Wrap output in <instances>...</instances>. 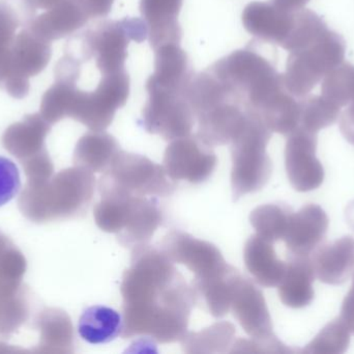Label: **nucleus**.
<instances>
[{"label": "nucleus", "instance_id": "f257e3e1", "mask_svg": "<svg viewBox=\"0 0 354 354\" xmlns=\"http://www.w3.org/2000/svg\"><path fill=\"white\" fill-rule=\"evenodd\" d=\"M120 292L122 338L145 337L168 344L180 342L187 335L198 297L161 249L149 245L132 249Z\"/></svg>", "mask_w": 354, "mask_h": 354}, {"label": "nucleus", "instance_id": "f03ea898", "mask_svg": "<svg viewBox=\"0 0 354 354\" xmlns=\"http://www.w3.org/2000/svg\"><path fill=\"white\" fill-rule=\"evenodd\" d=\"M101 195L95 210L97 226L115 234L120 245L129 249L149 245L163 222L157 199L118 193Z\"/></svg>", "mask_w": 354, "mask_h": 354}, {"label": "nucleus", "instance_id": "7ed1b4c3", "mask_svg": "<svg viewBox=\"0 0 354 354\" xmlns=\"http://www.w3.org/2000/svg\"><path fill=\"white\" fill-rule=\"evenodd\" d=\"M176 181L164 166L145 156L120 152L100 181L101 193H118L136 197H169Z\"/></svg>", "mask_w": 354, "mask_h": 354}, {"label": "nucleus", "instance_id": "20e7f679", "mask_svg": "<svg viewBox=\"0 0 354 354\" xmlns=\"http://www.w3.org/2000/svg\"><path fill=\"white\" fill-rule=\"evenodd\" d=\"M161 249L170 261L183 264L195 274L192 285L203 284L226 274L232 266L225 261L218 247L183 231L174 230L164 237Z\"/></svg>", "mask_w": 354, "mask_h": 354}, {"label": "nucleus", "instance_id": "39448f33", "mask_svg": "<svg viewBox=\"0 0 354 354\" xmlns=\"http://www.w3.org/2000/svg\"><path fill=\"white\" fill-rule=\"evenodd\" d=\"M268 139V133L257 131L233 145L231 187L234 201L260 191L270 181L272 163L266 151Z\"/></svg>", "mask_w": 354, "mask_h": 354}, {"label": "nucleus", "instance_id": "423d86ee", "mask_svg": "<svg viewBox=\"0 0 354 354\" xmlns=\"http://www.w3.org/2000/svg\"><path fill=\"white\" fill-rule=\"evenodd\" d=\"M295 89L299 96L310 93L330 71L342 64L345 44L334 31L326 30L317 41L297 50Z\"/></svg>", "mask_w": 354, "mask_h": 354}, {"label": "nucleus", "instance_id": "0eeeda50", "mask_svg": "<svg viewBox=\"0 0 354 354\" xmlns=\"http://www.w3.org/2000/svg\"><path fill=\"white\" fill-rule=\"evenodd\" d=\"M317 133L299 127L291 132L285 149V168L291 186L299 193L317 189L324 180V168L316 157Z\"/></svg>", "mask_w": 354, "mask_h": 354}, {"label": "nucleus", "instance_id": "6e6552de", "mask_svg": "<svg viewBox=\"0 0 354 354\" xmlns=\"http://www.w3.org/2000/svg\"><path fill=\"white\" fill-rule=\"evenodd\" d=\"M230 311L252 339L268 340L276 337L263 293L245 276H241L235 286Z\"/></svg>", "mask_w": 354, "mask_h": 354}, {"label": "nucleus", "instance_id": "1a4fd4ad", "mask_svg": "<svg viewBox=\"0 0 354 354\" xmlns=\"http://www.w3.org/2000/svg\"><path fill=\"white\" fill-rule=\"evenodd\" d=\"M218 159L214 152L193 141H177L166 150L164 170L174 181L199 184L207 180Z\"/></svg>", "mask_w": 354, "mask_h": 354}, {"label": "nucleus", "instance_id": "9d476101", "mask_svg": "<svg viewBox=\"0 0 354 354\" xmlns=\"http://www.w3.org/2000/svg\"><path fill=\"white\" fill-rule=\"evenodd\" d=\"M328 229L326 211L315 204H309L290 214L283 240L291 256L310 257L324 242Z\"/></svg>", "mask_w": 354, "mask_h": 354}, {"label": "nucleus", "instance_id": "9b49d317", "mask_svg": "<svg viewBox=\"0 0 354 354\" xmlns=\"http://www.w3.org/2000/svg\"><path fill=\"white\" fill-rule=\"evenodd\" d=\"M311 262L320 282L333 286L344 284L353 274L354 239L345 236L320 245L312 254Z\"/></svg>", "mask_w": 354, "mask_h": 354}, {"label": "nucleus", "instance_id": "f8f14e48", "mask_svg": "<svg viewBox=\"0 0 354 354\" xmlns=\"http://www.w3.org/2000/svg\"><path fill=\"white\" fill-rule=\"evenodd\" d=\"M243 260L255 282L266 288L278 286L286 272L287 263L279 259L274 242L257 233L245 242Z\"/></svg>", "mask_w": 354, "mask_h": 354}, {"label": "nucleus", "instance_id": "ddd939ff", "mask_svg": "<svg viewBox=\"0 0 354 354\" xmlns=\"http://www.w3.org/2000/svg\"><path fill=\"white\" fill-rule=\"evenodd\" d=\"M314 281L311 258L290 256L286 272L278 285L281 301L292 309L307 307L314 299Z\"/></svg>", "mask_w": 354, "mask_h": 354}, {"label": "nucleus", "instance_id": "4468645a", "mask_svg": "<svg viewBox=\"0 0 354 354\" xmlns=\"http://www.w3.org/2000/svg\"><path fill=\"white\" fill-rule=\"evenodd\" d=\"M78 332L89 344H106L122 335V316L104 306L87 308L79 319Z\"/></svg>", "mask_w": 354, "mask_h": 354}, {"label": "nucleus", "instance_id": "2eb2a0df", "mask_svg": "<svg viewBox=\"0 0 354 354\" xmlns=\"http://www.w3.org/2000/svg\"><path fill=\"white\" fill-rule=\"evenodd\" d=\"M235 328L230 322H218L198 333L187 334L180 343L187 353H226L232 347Z\"/></svg>", "mask_w": 354, "mask_h": 354}, {"label": "nucleus", "instance_id": "dca6fc26", "mask_svg": "<svg viewBox=\"0 0 354 354\" xmlns=\"http://www.w3.org/2000/svg\"><path fill=\"white\" fill-rule=\"evenodd\" d=\"M291 213L287 206L268 204L254 209L250 222L258 235L276 242L284 238Z\"/></svg>", "mask_w": 354, "mask_h": 354}, {"label": "nucleus", "instance_id": "f3484780", "mask_svg": "<svg viewBox=\"0 0 354 354\" xmlns=\"http://www.w3.org/2000/svg\"><path fill=\"white\" fill-rule=\"evenodd\" d=\"M351 330L341 317L328 324L301 353L311 354H341L348 349Z\"/></svg>", "mask_w": 354, "mask_h": 354}, {"label": "nucleus", "instance_id": "a211bd4d", "mask_svg": "<svg viewBox=\"0 0 354 354\" xmlns=\"http://www.w3.org/2000/svg\"><path fill=\"white\" fill-rule=\"evenodd\" d=\"M341 107L324 96L310 97L301 105V127L317 133L338 120Z\"/></svg>", "mask_w": 354, "mask_h": 354}, {"label": "nucleus", "instance_id": "6ab92c4d", "mask_svg": "<svg viewBox=\"0 0 354 354\" xmlns=\"http://www.w3.org/2000/svg\"><path fill=\"white\" fill-rule=\"evenodd\" d=\"M322 95L337 105L346 106L354 101V67L340 64L324 78Z\"/></svg>", "mask_w": 354, "mask_h": 354}, {"label": "nucleus", "instance_id": "aec40b11", "mask_svg": "<svg viewBox=\"0 0 354 354\" xmlns=\"http://www.w3.org/2000/svg\"><path fill=\"white\" fill-rule=\"evenodd\" d=\"M20 188V172L16 164L0 156V207L17 197Z\"/></svg>", "mask_w": 354, "mask_h": 354}, {"label": "nucleus", "instance_id": "412c9836", "mask_svg": "<svg viewBox=\"0 0 354 354\" xmlns=\"http://www.w3.org/2000/svg\"><path fill=\"white\" fill-rule=\"evenodd\" d=\"M230 353H292L293 349L283 344L277 337L268 340L239 339L232 345Z\"/></svg>", "mask_w": 354, "mask_h": 354}, {"label": "nucleus", "instance_id": "4be33fe9", "mask_svg": "<svg viewBox=\"0 0 354 354\" xmlns=\"http://www.w3.org/2000/svg\"><path fill=\"white\" fill-rule=\"evenodd\" d=\"M340 317L348 326L351 332L354 334V290L353 289L349 290L343 301Z\"/></svg>", "mask_w": 354, "mask_h": 354}, {"label": "nucleus", "instance_id": "5701e85b", "mask_svg": "<svg viewBox=\"0 0 354 354\" xmlns=\"http://www.w3.org/2000/svg\"><path fill=\"white\" fill-rule=\"evenodd\" d=\"M309 0H295V6H297V8H303Z\"/></svg>", "mask_w": 354, "mask_h": 354}]
</instances>
